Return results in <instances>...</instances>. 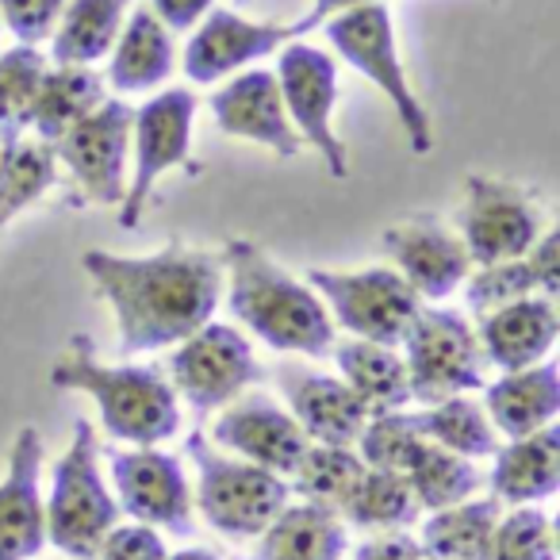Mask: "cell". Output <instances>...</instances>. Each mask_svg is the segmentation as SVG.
<instances>
[{
  "label": "cell",
  "instance_id": "1",
  "mask_svg": "<svg viewBox=\"0 0 560 560\" xmlns=\"http://www.w3.org/2000/svg\"><path fill=\"white\" fill-rule=\"evenodd\" d=\"M81 269L116 315L119 353L170 350L211 323L223 300V261L211 249L170 242L158 254L85 249Z\"/></svg>",
  "mask_w": 560,
  "mask_h": 560
},
{
  "label": "cell",
  "instance_id": "2",
  "mask_svg": "<svg viewBox=\"0 0 560 560\" xmlns=\"http://www.w3.org/2000/svg\"><path fill=\"white\" fill-rule=\"evenodd\" d=\"M231 315L277 353L327 358L335 350V323L307 280L292 277L254 238H231L219 249Z\"/></svg>",
  "mask_w": 560,
  "mask_h": 560
},
{
  "label": "cell",
  "instance_id": "3",
  "mask_svg": "<svg viewBox=\"0 0 560 560\" xmlns=\"http://www.w3.org/2000/svg\"><path fill=\"white\" fill-rule=\"evenodd\" d=\"M50 384L93 399L104 430L116 442L158 445L180 430V399L170 376L150 365H108L96 358L89 335L70 338L66 353L50 365Z\"/></svg>",
  "mask_w": 560,
  "mask_h": 560
},
{
  "label": "cell",
  "instance_id": "4",
  "mask_svg": "<svg viewBox=\"0 0 560 560\" xmlns=\"http://www.w3.org/2000/svg\"><path fill=\"white\" fill-rule=\"evenodd\" d=\"M185 453L196 468V511L215 534L249 541L289 506L292 488L284 476L219 450L200 430L185 438Z\"/></svg>",
  "mask_w": 560,
  "mask_h": 560
},
{
  "label": "cell",
  "instance_id": "5",
  "mask_svg": "<svg viewBox=\"0 0 560 560\" xmlns=\"http://www.w3.org/2000/svg\"><path fill=\"white\" fill-rule=\"evenodd\" d=\"M323 32H327L330 55L342 58L346 66H353L361 78L381 89L384 101L399 116L407 147L419 158H427L434 150V124H430L427 104L415 93L411 73H407L404 55H399L396 20H392L388 4H365V9L342 12V16L327 20Z\"/></svg>",
  "mask_w": 560,
  "mask_h": 560
},
{
  "label": "cell",
  "instance_id": "6",
  "mask_svg": "<svg viewBox=\"0 0 560 560\" xmlns=\"http://www.w3.org/2000/svg\"><path fill=\"white\" fill-rule=\"evenodd\" d=\"M47 511V541L73 560H93L104 534L116 526L119 503L101 476V442L89 419L73 422L66 453L50 472V495L43 499Z\"/></svg>",
  "mask_w": 560,
  "mask_h": 560
},
{
  "label": "cell",
  "instance_id": "7",
  "mask_svg": "<svg viewBox=\"0 0 560 560\" xmlns=\"http://www.w3.org/2000/svg\"><path fill=\"white\" fill-rule=\"evenodd\" d=\"M196 101L192 89H158L135 108L131 119V177H127V192L119 200V226L135 231L147 215L154 188L162 185L165 173L180 170L188 177H200L203 165L192 154V135H196Z\"/></svg>",
  "mask_w": 560,
  "mask_h": 560
},
{
  "label": "cell",
  "instance_id": "8",
  "mask_svg": "<svg viewBox=\"0 0 560 560\" xmlns=\"http://www.w3.org/2000/svg\"><path fill=\"white\" fill-rule=\"evenodd\" d=\"M399 346H404L399 358L407 369V388L422 407L483 388L488 361L480 353V338L472 323L453 307L422 304Z\"/></svg>",
  "mask_w": 560,
  "mask_h": 560
},
{
  "label": "cell",
  "instance_id": "9",
  "mask_svg": "<svg viewBox=\"0 0 560 560\" xmlns=\"http://www.w3.org/2000/svg\"><path fill=\"white\" fill-rule=\"evenodd\" d=\"M307 284L323 300L330 323L350 338L376 346H399L419 315L422 300L396 269H307Z\"/></svg>",
  "mask_w": 560,
  "mask_h": 560
},
{
  "label": "cell",
  "instance_id": "10",
  "mask_svg": "<svg viewBox=\"0 0 560 560\" xmlns=\"http://www.w3.org/2000/svg\"><path fill=\"white\" fill-rule=\"evenodd\" d=\"M280 85V101L289 112L292 131L300 135L304 147H312L323 158L327 173L335 180L350 177V158H346V142L335 127L338 112V58L330 50L315 47L307 39H292L277 50V70H272Z\"/></svg>",
  "mask_w": 560,
  "mask_h": 560
},
{
  "label": "cell",
  "instance_id": "11",
  "mask_svg": "<svg viewBox=\"0 0 560 560\" xmlns=\"http://www.w3.org/2000/svg\"><path fill=\"white\" fill-rule=\"evenodd\" d=\"M265 376L254 346L231 323H203L200 330L173 346L170 384L177 399H185L196 415L223 411L238 396H246Z\"/></svg>",
  "mask_w": 560,
  "mask_h": 560
},
{
  "label": "cell",
  "instance_id": "12",
  "mask_svg": "<svg viewBox=\"0 0 560 560\" xmlns=\"http://www.w3.org/2000/svg\"><path fill=\"white\" fill-rule=\"evenodd\" d=\"M131 104L124 96H108L62 139L50 142L58 170L70 173L81 203L119 208L127 192V162H131Z\"/></svg>",
  "mask_w": 560,
  "mask_h": 560
},
{
  "label": "cell",
  "instance_id": "13",
  "mask_svg": "<svg viewBox=\"0 0 560 560\" xmlns=\"http://www.w3.org/2000/svg\"><path fill=\"white\" fill-rule=\"evenodd\" d=\"M545 231V211L529 188L503 177L472 173L465 180V203L457 208V234L472 265L511 261L529 254Z\"/></svg>",
  "mask_w": 560,
  "mask_h": 560
},
{
  "label": "cell",
  "instance_id": "14",
  "mask_svg": "<svg viewBox=\"0 0 560 560\" xmlns=\"http://www.w3.org/2000/svg\"><path fill=\"white\" fill-rule=\"evenodd\" d=\"M112 488L116 503L142 526L165 529V534H188L192 529V488L180 457L158 450V445H127L108 450Z\"/></svg>",
  "mask_w": 560,
  "mask_h": 560
},
{
  "label": "cell",
  "instance_id": "15",
  "mask_svg": "<svg viewBox=\"0 0 560 560\" xmlns=\"http://www.w3.org/2000/svg\"><path fill=\"white\" fill-rule=\"evenodd\" d=\"M292 39H304L296 24L280 20H249L234 9H211L192 27L180 70L192 85H219L242 70H254L265 58H277V50Z\"/></svg>",
  "mask_w": 560,
  "mask_h": 560
},
{
  "label": "cell",
  "instance_id": "16",
  "mask_svg": "<svg viewBox=\"0 0 560 560\" xmlns=\"http://www.w3.org/2000/svg\"><path fill=\"white\" fill-rule=\"evenodd\" d=\"M381 249L392 269L411 284L415 296L434 300V304L453 296L472 272V257L460 234L438 215H411L404 223H392L381 234Z\"/></svg>",
  "mask_w": 560,
  "mask_h": 560
},
{
  "label": "cell",
  "instance_id": "17",
  "mask_svg": "<svg viewBox=\"0 0 560 560\" xmlns=\"http://www.w3.org/2000/svg\"><path fill=\"white\" fill-rule=\"evenodd\" d=\"M211 445H219V450L234 453V457L249 460L257 468L289 476L312 442L277 399L265 396V392H254V396H238L234 404L223 407V415L211 422Z\"/></svg>",
  "mask_w": 560,
  "mask_h": 560
},
{
  "label": "cell",
  "instance_id": "18",
  "mask_svg": "<svg viewBox=\"0 0 560 560\" xmlns=\"http://www.w3.org/2000/svg\"><path fill=\"white\" fill-rule=\"evenodd\" d=\"M208 108L215 127L223 135H231V139L265 147L277 158H296L304 150L300 135L289 124L284 101H280L277 78L265 66H254V70H242L234 78H226L208 96Z\"/></svg>",
  "mask_w": 560,
  "mask_h": 560
},
{
  "label": "cell",
  "instance_id": "19",
  "mask_svg": "<svg viewBox=\"0 0 560 560\" xmlns=\"http://www.w3.org/2000/svg\"><path fill=\"white\" fill-rule=\"evenodd\" d=\"M277 388L284 396V411L300 422L307 442L319 445H353L358 434L365 430L369 411L358 404L342 376L319 373L300 361H284L277 365Z\"/></svg>",
  "mask_w": 560,
  "mask_h": 560
},
{
  "label": "cell",
  "instance_id": "20",
  "mask_svg": "<svg viewBox=\"0 0 560 560\" xmlns=\"http://www.w3.org/2000/svg\"><path fill=\"white\" fill-rule=\"evenodd\" d=\"M39 468L43 438L35 427H24L12 442L9 472L0 480V560H32L47 545Z\"/></svg>",
  "mask_w": 560,
  "mask_h": 560
},
{
  "label": "cell",
  "instance_id": "21",
  "mask_svg": "<svg viewBox=\"0 0 560 560\" xmlns=\"http://www.w3.org/2000/svg\"><path fill=\"white\" fill-rule=\"evenodd\" d=\"M476 319H480L476 323V338H480L483 361L491 369H499V373H514V369H529L549 361L560 335L557 300L549 296L514 300V304L483 312Z\"/></svg>",
  "mask_w": 560,
  "mask_h": 560
},
{
  "label": "cell",
  "instance_id": "22",
  "mask_svg": "<svg viewBox=\"0 0 560 560\" xmlns=\"http://www.w3.org/2000/svg\"><path fill=\"white\" fill-rule=\"evenodd\" d=\"M465 300L476 315L495 312L503 304L526 296H549L557 300L560 292V234L557 226H545L541 238L529 246V254L511 257V261L472 265L465 277Z\"/></svg>",
  "mask_w": 560,
  "mask_h": 560
},
{
  "label": "cell",
  "instance_id": "23",
  "mask_svg": "<svg viewBox=\"0 0 560 560\" xmlns=\"http://www.w3.org/2000/svg\"><path fill=\"white\" fill-rule=\"evenodd\" d=\"M177 70V47L173 32L147 9H131L108 50V81L119 96L158 93Z\"/></svg>",
  "mask_w": 560,
  "mask_h": 560
},
{
  "label": "cell",
  "instance_id": "24",
  "mask_svg": "<svg viewBox=\"0 0 560 560\" xmlns=\"http://www.w3.org/2000/svg\"><path fill=\"white\" fill-rule=\"evenodd\" d=\"M483 411H488L495 434L511 438V442L552 427V419H557V411H560L557 361H541V365L499 373V381H491L488 388H483Z\"/></svg>",
  "mask_w": 560,
  "mask_h": 560
},
{
  "label": "cell",
  "instance_id": "25",
  "mask_svg": "<svg viewBox=\"0 0 560 560\" xmlns=\"http://www.w3.org/2000/svg\"><path fill=\"white\" fill-rule=\"evenodd\" d=\"M491 499L511 506L541 503L560 488V430L557 422L537 434L514 438L491 453V472L483 476Z\"/></svg>",
  "mask_w": 560,
  "mask_h": 560
},
{
  "label": "cell",
  "instance_id": "26",
  "mask_svg": "<svg viewBox=\"0 0 560 560\" xmlns=\"http://www.w3.org/2000/svg\"><path fill=\"white\" fill-rule=\"evenodd\" d=\"M346 522L338 511L319 503L284 506L257 534V560H342Z\"/></svg>",
  "mask_w": 560,
  "mask_h": 560
},
{
  "label": "cell",
  "instance_id": "27",
  "mask_svg": "<svg viewBox=\"0 0 560 560\" xmlns=\"http://www.w3.org/2000/svg\"><path fill=\"white\" fill-rule=\"evenodd\" d=\"M335 361L342 373L346 388L358 396V404L369 415L384 411H404L411 404V388H407V369L396 346H376L361 342V338H346L335 342Z\"/></svg>",
  "mask_w": 560,
  "mask_h": 560
},
{
  "label": "cell",
  "instance_id": "28",
  "mask_svg": "<svg viewBox=\"0 0 560 560\" xmlns=\"http://www.w3.org/2000/svg\"><path fill=\"white\" fill-rule=\"evenodd\" d=\"M104 101H108V81L93 66L50 62L47 73H43L39 96H35L32 135L43 142H58L73 124H81Z\"/></svg>",
  "mask_w": 560,
  "mask_h": 560
},
{
  "label": "cell",
  "instance_id": "29",
  "mask_svg": "<svg viewBox=\"0 0 560 560\" xmlns=\"http://www.w3.org/2000/svg\"><path fill=\"white\" fill-rule=\"evenodd\" d=\"M135 0H70L50 32V58L70 66H93L108 58Z\"/></svg>",
  "mask_w": 560,
  "mask_h": 560
},
{
  "label": "cell",
  "instance_id": "30",
  "mask_svg": "<svg viewBox=\"0 0 560 560\" xmlns=\"http://www.w3.org/2000/svg\"><path fill=\"white\" fill-rule=\"evenodd\" d=\"M58 180H62V170H58L50 142L35 139V135L4 142L0 147V234L27 208H35Z\"/></svg>",
  "mask_w": 560,
  "mask_h": 560
},
{
  "label": "cell",
  "instance_id": "31",
  "mask_svg": "<svg viewBox=\"0 0 560 560\" xmlns=\"http://www.w3.org/2000/svg\"><path fill=\"white\" fill-rule=\"evenodd\" d=\"M499 514H503V503L491 495H472L465 503L442 506L422 526V552H427V560H480Z\"/></svg>",
  "mask_w": 560,
  "mask_h": 560
},
{
  "label": "cell",
  "instance_id": "32",
  "mask_svg": "<svg viewBox=\"0 0 560 560\" xmlns=\"http://www.w3.org/2000/svg\"><path fill=\"white\" fill-rule=\"evenodd\" d=\"M346 522L361 529H376V534H388V529H407L419 522L422 506L415 503L411 483L404 472H384V468H365L353 483V491L346 495V503L338 506Z\"/></svg>",
  "mask_w": 560,
  "mask_h": 560
},
{
  "label": "cell",
  "instance_id": "33",
  "mask_svg": "<svg viewBox=\"0 0 560 560\" xmlns=\"http://www.w3.org/2000/svg\"><path fill=\"white\" fill-rule=\"evenodd\" d=\"M404 476L422 511H442V506L465 503V499L480 495L483 488V476L476 472L472 460L457 457V453L442 450L434 442H422V450L411 457Z\"/></svg>",
  "mask_w": 560,
  "mask_h": 560
},
{
  "label": "cell",
  "instance_id": "34",
  "mask_svg": "<svg viewBox=\"0 0 560 560\" xmlns=\"http://www.w3.org/2000/svg\"><path fill=\"white\" fill-rule=\"evenodd\" d=\"M419 427L427 442L468 460L491 457L499 450L495 427H491L483 404H476L472 396H453L442 399V404H430L427 411H419Z\"/></svg>",
  "mask_w": 560,
  "mask_h": 560
},
{
  "label": "cell",
  "instance_id": "35",
  "mask_svg": "<svg viewBox=\"0 0 560 560\" xmlns=\"http://www.w3.org/2000/svg\"><path fill=\"white\" fill-rule=\"evenodd\" d=\"M47 66V55L32 43L0 50V147L32 135L35 96H39Z\"/></svg>",
  "mask_w": 560,
  "mask_h": 560
},
{
  "label": "cell",
  "instance_id": "36",
  "mask_svg": "<svg viewBox=\"0 0 560 560\" xmlns=\"http://www.w3.org/2000/svg\"><path fill=\"white\" fill-rule=\"evenodd\" d=\"M365 472L358 450L353 445H307L300 465L292 468V483L289 488L296 495H304V503H319V506H338L346 503V495L353 491L358 476Z\"/></svg>",
  "mask_w": 560,
  "mask_h": 560
},
{
  "label": "cell",
  "instance_id": "37",
  "mask_svg": "<svg viewBox=\"0 0 560 560\" xmlns=\"http://www.w3.org/2000/svg\"><path fill=\"white\" fill-rule=\"evenodd\" d=\"M480 560H557V526L541 506H514L499 514Z\"/></svg>",
  "mask_w": 560,
  "mask_h": 560
},
{
  "label": "cell",
  "instance_id": "38",
  "mask_svg": "<svg viewBox=\"0 0 560 560\" xmlns=\"http://www.w3.org/2000/svg\"><path fill=\"white\" fill-rule=\"evenodd\" d=\"M422 427L419 415L411 411H384L369 415L365 430L358 434V457L365 468H384V472H404L411 457L422 450Z\"/></svg>",
  "mask_w": 560,
  "mask_h": 560
},
{
  "label": "cell",
  "instance_id": "39",
  "mask_svg": "<svg viewBox=\"0 0 560 560\" xmlns=\"http://www.w3.org/2000/svg\"><path fill=\"white\" fill-rule=\"evenodd\" d=\"M66 4L70 0H0V24L9 27L20 43L39 47V43L50 39Z\"/></svg>",
  "mask_w": 560,
  "mask_h": 560
},
{
  "label": "cell",
  "instance_id": "40",
  "mask_svg": "<svg viewBox=\"0 0 560 560\" xmlns=\"http://www.w3.org/2000/svg\"><path fill=\"white\" fill-rule=\"evenodd\" d=\"M165 541L154 526L142 522H127V526H112L104 534L96 560H165Z\"/></svg>",
  "mask_w": 560,
  "mask_h": 560
},
{
  "label": "cell",
  "instance_id": "41",
  "mask_svg": "<svg viewBox=\"0 0 560 560\" xmlns=\"http://www.w3.org/2000/svg\"><path fill=\"white\" fill-rule=\"evenodd\" d=\"M353 560H427L419 537H411L407 529H388V534L369 537L365 545H358Z\"/></svg>",
  "mask_w": 560,
  "mask_h": 560
},
{
  "label": "cell",
  "instance_id": "42",
  "mask_svg": "<svg viewBox=\"0 0 560 560\" xmlns=\"http://www.w3.org/2000/svg\"><path fill=\"white\" fill-rule=\"evenodd\" d=\"M211 9H215V0H150V12L170 32H192Z\"/></svg>",
  "mask_w": 560,
  "mask_h": 560
},
{
  "label": "cell",
  "instance_id": "43",
  "mask_svg": "<svg viewBox=\"0 0 560 560\" xmlns=\"http://www.w3.org/2000/svg\"><path fill=\"white\" fill-rule=\"evenodd\" d=\"M365 4H388V0H312V9L296 20V32L307 35L327 24V20L342 16V12H353V9H365Z\"/></svg>",
  "mask_w": 560,
  "mask_h": 560
},
{
  "label": "cell",
  "instance_id": "44",
  "mask_svg": "<svg viewBox=\"0 0 560 560\" xmlns=\"http://www.w3.org/2000/svg\"><path fill=\"white\" fill-rule=\"evenodd\" d=\"M165 560H219L211 549H180V552H165Z\"/></svg>",
  "mask_w": 560,
  "mask_h": 560
},
{
  "label": "cell",
  "instance_id": "45",
  "mask_svg": "<svg viewBox=\"0 0 560 560\" xmlns=\"http://www.w3.org/2000/svg\"><path fill=\"white\" fill-rule=\"evenodd\" d=\"M0 32H4V24H0Z\"/></svg>",
  "mask_w": 560,
  "mask_h": 560
},
{
  "label": "cell",
  "instance_id": "46",
  "mask_svg": "<svg viewBox=\"0 0 560 560\" xmlns=\"http://www.w3.org/2000/svg\"><path fill=\"white\" fill-rule=\"evenodd\" d=\"M238 4H242V0H238Z\"/></svg>",
  "mask_w": 560,
  "mask_h": 560
}]
</instances>
